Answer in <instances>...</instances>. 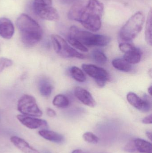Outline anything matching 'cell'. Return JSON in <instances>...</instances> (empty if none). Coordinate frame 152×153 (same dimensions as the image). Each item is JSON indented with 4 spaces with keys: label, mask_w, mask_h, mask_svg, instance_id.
I'll return each mask as SVG.
<instances>
[{
    "label": "cell",
    "mask_w": 152,
    "mask_h": 153,
    "mask_svg": "<svg viewBox=\"0 0 152 153\" xmlns=\"http://www.w3.org/2000/svg\"><path fill=\"white\" fill-rule=\"evenodd\" d=\"M104 11L103 3L98 0H88L85 2L78 22L88 30L96 32L101 27V19Z\"/></svg>",
    "instance_id": "6da1fadb"
},
{
    "label": "cell",
    "mask_w": 152,
    "mask_h": 153,
    "mask_svg": "<svg viewBox=\"0 0 152 153\" xmlns=\"http://www.w3.org/2000/svg\"><path fill=\"white\" fill-rule=\"evenodd\" d=\"M16 24L22 42L27 46H33L42 39V28L35 20L27 14H21L17 19Z\"/></svg>",
    "instance_id": "7a4b0ae2"
},
{
    "label": "cell",
    "mask_w": 152,
    "mask_h": 153,
    "mask_svg": "<svg viewBox=\"0 0 152 153\" xmlns=\"http://www.w3.org/2000/svg\"><path fill=\"white\" fill-rule=\"evenodd\" d=\"M68 36L76 39L87 46H105L111 40L108 36L81 30L76 26H72L70 28Z\"/></svg>",
    "instance_id": "3957f363"
},
{
    "label": "cell",
    "mask_w": 152,
    "mask_h": 153,
    "mask_svg": "<svg viewBox=\"0 0 152 153\" xmlns=\"http://www.w3.org/2000/svg\"><path fill=\"white\" fill-rule=\"evenodd\" d=\"M145 20L142 12H137L132 15L120 30V39L125 41H129L135 38L142 29Z\"/></svg>",
    "instance_id": "277c9868"
},
{
    "label": "cell",
    "mask_w": 152,
    "mask_h": 153,
    "mask_svg": "<svg viewBox=\"0 0 152 153\" xmlns=\"http://www.w3.org/2000/svg\"><path fill=\"white\" fill-rule=\"evenodd\" d=\"M52 43L55 52L63 58H76L83 59L85 58L84 54L79 53L71 47L66 40L60 36L52 35L51 37Z\"/></svg>",
    "instance_id": "5b68a950"
},
{
    "label": "cell",
    "mask_w": 152,
    "mask_h": 153,
    "mask_svg": "<svg viewBox=\"0 0 152 153\" xmlns=\"http://www.w3.org/2000/svg\"><path fill=\"white\" fill-rule=\"evenodd\" d=\"M18 109L23 115L29 117H39L43 115L35 99L29 94H24L20 98L18 101Z\"/></svg>",
    "instance_id": "8992f818"
},
{
    "label": "cell",
    "mask_w": 152,
    "mask_h": 153,
    "mask_svg": "<svg viewBox=\"0 0 152 153\" xmlns=\"http://www.w3.org/2000/svg\"><path fill=\"white\" fill-rule=\"evenodd\" d=\"M82 67L87 74L94 79L100 87H104L109 80V74L103 68L91 64H83Z\"/></svg>",
    "instance_id": "52a82bcc"
},
{
    "label": "cell",
    "mask_w": 152,
    "mask_h": 153,
    "mask_svg": "<svg viewBox=\"0 0 152 153\" xmlns=\"http://www.w3.org/2000/svg\"><path fill=\"white\" fill-rule=\"evenodd\" d=\"M127 100L131 105L140 111L148 112L151 109V103L146 95L142 99L136 94L129 92L127 95Z\"/></svg>",
    "instance_id": "ba28073f"
},
{
    "label": "cell",
    "mask_w": 152,
    "mask_h": 153,
    "mask_svg": "<svg viewBox=\"0 0 152 153\" xmlns=\"http://www.w3.org/2000/svg\"><path fill=\"white\" fill-rule=\"evenodd\" d=\"M17 118L21 124L30 129L45 128L48 126L47 122L43 120L24 115H17Z\"/></svg>",
    "instance_id": "9c48e42d"
},
{
    "label": "cell",
    "mask_w": 152,
    "mask_h": 153,
    "mask_svg": "<svg viewBox=\"0 0 152 153\" xmlns=\"http://www.w3.org/2000/svg\"><path fill=\"white\" fill-rule=\"evenodd\" d=\"M76 97L85 105L94 108L96 105V102L89 92L82 87H77L74 91Z\"/></svg>",
    "instance_id": "30bf717a"
},
{
    "label": "cell",
    "mask_w": 152,
    "mask_h": 153,
    "mask_svg": "<svg viewBox=\"0 0 152 153\" xmlns=\"http://www.w3.org/2000/svg\"><path fill=\"white\" fill-rule=\"evenodd\" d=\"M36 14L43 19L57 21L59 19V12L52 6H45L34 10Z\"/></svg>",
    "instance_id": "8fae6325"
},
{
    "label": "cell",
    "mask_w": 152,
    "mask_h": 153,
    "mask_svg": "<svg viewBox=\"0 0 152 153\" xmlns=\"http://www.w3.org/2000/svg\"><path fill=\"white\" fill-rule=\"evenodd\" d=\"M14 33V27L12 22L6 18L0 19V36L5 39H10Z\"/></svg>",
    "instance_id": "7c38bea8"
},
{
    "label": "cell",
    "mask_w": 152,
    "mask_h": 153,
    "mask_svg": "<svg viewBox=\"0 0 152 153\" xmlns=\"http://www.w3.org/2000/svg\"><path fill=\"white\" fill-rule=\"evenodd\" d=\"M11 142L18 149L23 153H40L36 149L31 146L24 139L17 136H12L10 137Z\"/></svg>",
    "instance_id": "4fadbf2b"
},
{
    "label": "cell",
    "mask_w": 152,
    "mask_h": 153,
    "mask_svg": "<svg viewBox=\"0 0 152 153\" xmlns=\"http://www.w3.org/2000/svg\"><path fill=\"white\" fill-rule=\"evenodd\" d=\"M38 134L44 139L55 143H62L64 140V137L60 134L46 129L40 130Z\"/></svg>",
    "instance_id": "5bb4252c"
},
{
    "label": "cell",
    "mask_w": 152,
    "mask_h": 153,
    "mask_svg": "<svg viewBox=\"0 0 152 153\" xmlns=\"http://www.w3.org/2000/svg\"><path fill=\"white\" fill-rule=\"evenodd\" d=\"M38 88L41 95L44 97L50 96L52 91L53 86L51 81L46 77L39 80Z\"/></svg>",
    "instance_id": "9a60e30c"
},
{
    "label": "cell",
    "mask_w": 152,
    "mask_h": 153,
    "mask_svg": "<svg viewBox=\"0 0 152 153\" xmlns=\"http://www.w3.org/2000/svg\"><path fill=\"white\" fill-rule=\"evenodd\" d=\"M85 2L79 1L76 3L70 9L68 13V18L70 20L78 21L81 11Z\"/></svg>",
    "instance_id": "2e32d148"
},
{
    "label": "cell",
    "mask_w": 152,
    "mask_h": 153,
    "mask_svg": "<svg viewBox=\"0 0 152 153\" xmlns=\"http://www.w3.org/2000/svg\"><path fill=\"white\" fill-rule=\"evenodd\" d=\"M142 53L138 48L125 53L124 56V60H126L130 64L138 63L141 61Z\"/></svg>",
    "instance_id": "e0dca14e"
},
{
    "label": "cell",
    "mask_w": 152,
    "mask_h": 153,
    "mask_svg": "<svg viewBox=\"0 0 152 153\" xmlns=\"http://www.w3.org/2000/svg\"><path fill=\"white\" fill-rule=\"evenodd\" d=\"M134 141L137 153H152L151 143L140 138L134 140Z\"/></svg>",
    "instance_id": "ac0fdd59"
},
{
    "label": "cell",
    "mask_w": 152,
    "mask_h": 153,
    "mask_svg": "<svg viewBox=\"0 0 152 153\" xmlns=\"http://www.w3.org/2000/svg\"><path fill=\"white\" fill-rule=\"evenodd\" d=\"M112 65L114 68L119 71L125 72H129L132 70V65L124 59H114L112 61Z\"/></svg>",
    "instance_id": "d6986e66"
},
{
    "label": "cell",
    "mask_w": 152,
    "mask_h": 153,
    "mask_svg": "<svg viewBox=\"0 0 152 153\" xmlns=\"http://www.w3.org/2000/svg\"><path fill=\"white\" fill-rule=\"evenodd\" d=\"M152 10L151 9L147 16L145 30V40L150 46H152Z\"/></svg>",
    "instance_id": "ffe728a7"
},
{
    "label": "cell",
    "mask_w": 152,
    "mask_h": 153,
    "mask_svg": "<svg viewBox=\"0 0 152 153\" xmlns=\"http://www.w3.org/2000/svg\"><path fill=\"white\" fill-rule=\"evenodd\" d=\"M53 104L58 108H67L69 105V100L65 95L58 94L54 99Z\"/></svg>",
    "instance_id": "44dd1931"
},
{
    "label": "cell",
    "mask_w": 152,
    "mask_h": 153,
    "mask_svg": "<svg viewBox=\"0 0 152 153\" xmlns=\"http://www.w3.org/2000/svg\"><path fill=\"white\" fill-rule=\"evenodd\" d=\"M70 73L74 79L78 82H85L86 79L85 75L82 70L76 66H73L70 69Z\"/></svg>",
    "instance_id": "7402d4cb"
},
{
    "label": "cell",
    "mask_w": 152,
    "mask_h": 153,
    "mask_svg": "<svg viewBox=\"0 0 152 153\" xmlns=\"http://www.w3.org/2000/svg\"><path fill=\"white\" fill-rule=\"evenodd\" d=\"M94 61L98 64H105L107 62V57L104 53L100 50H96L94 51L92 54Z\"/></svg>",
    "instance_id": "603a6c76"
},
{
    "label": "cell",
    "mask_w": 152,
    "mask_h": 153,
    "mask_svg": "<svg viewBox=\"0 0 152 153\" xmlns=\"http://www.w3.org/2000/svg\"><path fill=\"white\" fill-rule=\"evenodd\" d=\"M68 42L70 45H71V46H72L75 48L78 49L79 51L83 52H88V49L87 48V47H86L81 42H79L76 39L68 36Z\"/></svg>",
    "instance_id": "cb8c5ba5"
},
{
    "label": "cell",
    "mask_w": 152,
    "mask_h": 153,
    "mask_svg": "<svg viewBox=\"0 0 152 153\" xmlns=\"http://www.w3.org/2000/svg\"><path fill=\"white\" fill-rule=\"evenodd\" d=\"M52 0H35L33 4L34 10L45 6H52Z\"/></svg>",
    "instance_id": "d4e9b609"
},
{
    "label": "cell",
    "mask_w": 152,
    "mask_h": 153,
    "mask_svg": "<svg viewBox=\"0 0 152 153\" xmlns=\"http://www.w3.org/2000/svg\"><path fill=\"white\" fill-rule=\"evenodd\" d=\"M83 138L86 142L92 143H97L99 141L98 137L91 132L85 133L83 135Z\"/></svg>",
    "instance_id": "484cf974"
},
{
    "label": "cell",
    "mask_w": 152,
    "mask_h": 153,
    "mask_svg": "<svg viewBox=\"0 0 152 153\" xmlns=\"http://www.w3.org/2000/svg\"><path fill=\"white\" fill-rule=\"evenodd\" d=\"M119 48L120 51H122L125 53L127 52H129V51L135 50L137 48H136L133 44L127 43V42L120 43L119 45Z\"/></svg>",
    "instance_id": "4316f807"
},
{
    "label": "cell",
    "mask_w": 152,
    "mask_h": 153,
    "mask_svg": "<svg viewBox=\"0 0 152 153\" xmlns=\"http://www.w3.org/2000/svg\"><path fill=\"white\" fill-rule=\"evenodd\" d=\"M12 62L8 58H0V73L4 69L12 65Z\"/></svg>",
    "instance_id": "83f0119b"
},
{
    "label": "cell",
    "mask_w": 152,
    "mask_h": 153,
    "mask_svg": "<svg viewBox=\"0 0 152 153\" xmlns=\"http://www.w3.org/2000/svg\"><path fill=\"white\" fill-rule=\"evenodd\" d=\"M124 150L127 152L130 153H137L136 148L134 140L129 141L124 148Z\"/></svg>",
    "instance_id": "f1b7e54d"
},
{
    "label": "cell",
    "mask_w": 152,
    "mask_h": 153,
    "mask_svg": "<svg viewBox=\"0 0 152 153\" xmlns=\"http://www.w3.org/2000/svg\"><path fill=\"white\" fill-rule=\"evenodd\" d=\"M142 123L145 124H151L152 123V115H149L142 120Z\"/></svg>",
    "instance_id": "f546056e"
},
{
    "label": "cell",
    "mask_w": 152,
    "mask_h": 153,
    "mask_svg": "<svg viewBox=\"0 0 152 153\" xmlns=\"http://www.w3.org/2000/svg\"><path fill=\"white\" fill-rule=\"evenodd\" d=\"M46 113H47V115L49 117H55L56 115L55 111L54 110H53L51 108H47V109H46Z\"/></svg>",
    "instance_id": "4dcf8cb0"
},
{
    "label": "cell",
    "mask_w": 152,
    "mask_h": 153,
    "mask_svg": "<svg viewBox=\"0 0 152 153\" xmlns=\"http://www.w3.org/2000/svg\"><path fill=\"white\" fill-rule=\"evenodd\" d=\"M60 1L64 3L70 4L71 3H76L80 1V0H60Z\"/></svg>",
    "instance_id": "1f68e13d"
},
{
    "label": "cell",
    "mask_w": 152,
    "mask_h": 153,
    "mask_svg": "<svg viewBox=\"0 0 152 153\" xmlns=\"http://www.w3.org/2000/svg\"><path fill=\"white\" fill-rule=\"evenodd\" d=\"M146 135H147V137H148V138L150 139V140L152 141V134L151 132H150V131H147L146 133Z\"/></svg>",
    "instance_id": "d6a6232c"
},
{
    "label": "cell",
    "mask_w": 152,
    "mask_h": 153,
    "mask_svg": "<svg viewBox=\"0 0 152 153\" xmlns=\"http://www.w3.org/2000/svg\"><path fill=\"white\" fill-rule=\"evenodd\" d=\"M72 153H86L84 152V151H82L81 150H79V149H77V150H74V151H73Z\"/></svg>",
    "instance_id": "836d02e7"
},
{
    "label": "cell",
    "mask_w": 152,
    "mask_h": 153,
    "mask_svg": "<svg viewBox=\"0 0 152 153\" xmlns=\"http://www.w3.org/2000/svg\"><path fill=\"white\" fill-rule=\"evenodd\" d=\"M148 92L150 94V95H152V86H150L148 88Z\"/></svg>",
    "instance_id": "e575fe53"
}]
</instances>
